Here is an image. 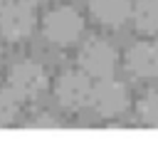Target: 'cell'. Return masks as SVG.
<instances>
[{
    "instance_id": "8fae6325",
    "label": "cell",
    "mask_w": 158,
    "mask_h": 141,
    "mask_svg": "<svg viewBox=\"0 0 158 141\" xmlns=\"http://www.w3.org/2000/svg\"><path fill=\"white\" fill-rule=\"evenodd\" d=\"M15 116H17V94L10 87L0 89V126L10 124Z\"/></svg>"
},
{
    "instance_id": "6da1fadb",
    "label": "cell",
    "mask_w": 158,
    "mask_h": 141,
    "mask_svg": "<svg viewBox=\"0 0 158 141\" xmlns=\"http://www.w3.org/2000/svg\"><path fill=\"white\" fill-rule=\"evenodd\" d=\"M81 30H84V20H81V15H79L74 7H69V5H62V7L49 10V12L44 15V20H42V32H44V37H47L52 45H59V47L77 42L79 35H81Z\"/></svg>"
},
{
    "instance_id": "3957f363",
    "label": "cell",
    "mask_w": 158,
    "mask_h": 141,
    "mask_svg": "<svg viewBox=\"0 0 158 141\" xmlns=\"http://www.w3.org/2000/svg\"><path fill=\"white\" fill-rule=\"evenodd\" d=\"M77 64L81 72H86L91 79L111 77L116 69V49L106 40H86L77 54Z\"/></svg>"
},
{
    "instance_id": "4fadbf2b",
    "label": "cell",
    "mask_w": 158,
    "mask_h": 141,
    "mask_svg": "<svg viewBox=\"0 0 158 141\" xmlns=\"http://www.w3.org/2000/svg\"><path fill=\"white\" fill-rule=\"evenodd\" d=\"M5 2H7V0H0V7H2V5H5Z\"/></svg>"
},
{
    "instance_id": "9c48e42d",
    "label": "cell",
    "mask_w": 158,
    "mask_h": 141,
    "mask_svg": "<svg viewBox=\"0 0 158 141\" xmlns=\"http://www.w3.org/2000/svg\"><path fill=\"white\" fill-rule=\"evenodd\" d=\"M131 15H133L136 30H141L146 35L158 32V0H136Z\"/></svg>"
},
{
    "instance_id": "ba28073f",
    "label": "cell",
    "mask_w": 158,
    "mask_h": 141,
    "mask_svg": "<svg viewBox=\"0 0 158 141\" xmlns=\"http://www.w3.org/2000/svg\"><path fill=\"white\" fill-rule=\"evenodd\" d=\"M89 10L96 22H101L106 27H118L128 20L133 5H131V0H91Z\"/></svg>"
},
{
    "instance_id": "30bf717a",
    "label": "cell",
    "mask_w": 158,
    "mask_h": 141,
    "mask_svg": "<svg viewBox=\"0 0 158 141\" xmlns=\"http://www.w3.org/2000/svg\"><path fill=\"white\" fill-rule=\"evenodd\" d=\"M136 114L146 126H158V89H148L138 99Z\"/></svg>"
},
{
    "instance_id": "5b68a950",
    "label": "cell",
    "mask_w": 158,
    "mask_h": 141,
    "mask_svg": "<svg viewBox=\"0 0 158 141\" xmlns=\"http://www.w3.org/2000/svg\"><path fill=\"white\" fill-rule=\"evenodd\" d=\"M89 106L99 116H104V119H111V116L123 114L126 106H128V89H126V84L118 82V79H111V77L99 79L91 87Z\"/></svg>"
},
{
    "instance_id": "52a82bcc",
    "label": "cell",
    "mask_w": 158,
    "mask_h": 141,
    "mask_svg": "<svg viewBox=\"0 0 158 141\" xmlns=\"http://www.w3.org/2000/svg\"><path fill=\"white\" fill-rule=\"evenodd\" d=\"M126 69L138 79L158 77V45L153 42H136L126 52Z\"/></svg>"
},
{
    "instance_id": "7c38bea8",
    "label": "cell",
    "mask_w": 158,
    "mask_h": 141,
    "mask_svg": "<svg viewBox=\"0 0 158 141\" xmlns=\"http://www.w3.org/2000/svg\"><path fill=\"white\" fill-rule=\"evenodd\" d=\"M30 126H42V129H47V126H57V121H54L52 116H37V119L30 121Z\"/></svg>"
},
{
    "instance_id": "7a4b0ae2",
    "label": "cell",
    "mask_w": 158,
    "mask_h": 141,
    "mask_svg": "<svg viewBox=\"0 0 158 141\" xmlns=\"http://www.w3.org/2000/svg\"><path fill=\"white\" fill-rule=\"evenodd\" d=\"M37 22L32 0H10L0 7V35L10 42H20L32 35Z\"/></svg>"
},
{
    "instance_id": "5bb4252c",
    "label": "cell",
    "mask_w": 158,
    "mask_h": 141,
    "mask_svg": "<svg viewBox=\"0 0 158 141\" xmlns=\"http://www.w3.org/2000/svg\"><path fill=\"white\" fill-rule=\"evenodd\" d=\"M32 2H44V0H32Z\"/></svg>"
},
{
    "instance_id": "8992f818",
    "label": "cell",
    "mask_w": 158,
    "mask_h": 141,
    "mask_svg": "<svg viewBox=\"0 0 158 141\" xmlns=\"http://www.w3.org/2000/svg\"><path fill=\"white\" fill-rule=\"evenodd\" d=\"M91 77L86 74V72H81V69H77V72H64L59 79H57V84H54V96H57V101L64 106V109H69V111H77V109H81V106H86L89 104V99H91Z\"/></svg>"
},
{
    "instance_id": "277c9868",
    "label": "cell",
    "mask_w": 158,
    "mask_h": 141,
    "mask_svg": "<svg viewBox=\"0 0 158 141\" xmlns=\"http://www.w3.org/2000/svg\"><path fill=\"white\" fill-rule=\"evenodd\" d=\"M7 87L17 94V99H35L47 87V72L35 59H20L7 72Z\"/></svg>"
}]
</instances>
